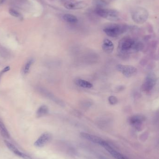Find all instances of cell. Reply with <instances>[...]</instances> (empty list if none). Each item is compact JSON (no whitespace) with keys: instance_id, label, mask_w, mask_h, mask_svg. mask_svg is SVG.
I'll return each instance as SVG.
<instances>
[{"instance_id":"obj_11","label":"cell","mask_w":159,"mask_h":159,"mask_svg":"<svg viewBox=\"0 0 159 159\" xmlns=\"http://www.w3.org/2000/svg\"><path fill=\"white\" fill-rule=\"evenodd\" d=\"M80 136L82 137L83 138L93 142L95 144H98V145L102 146L103 143L104 142L105 140H103L101 138L97 136H94V135H91L88 133H84V132H82L80 133Z\"/></svg>"},{"instance_id":"obj_4","label":"cell","mask_w":159,"mask_h":159,"mask_svg":"<svg viewBox=\"0 0 159 159\" xmlns=\"http://www.w3.org/2000/svg\"><path fill=\"white\" fill-rule=\"evenodd\" d=\"M95 12L100 17L113 22L118 21L120 19L119 12L112 9L97 8Z\"/></svg>"},{"instance_id":"obj_8","label":"cell","mask_w":159,"mask_h":159,"mask_svg":"<svg viewBox=\"0 0 159 159\" xmlns=\"http://www.w3.org/2000/svg\"><path fill=\"white\" fill-rule=\"evenodd\" d=\"M101 146L103 147L113 157L115 158L116 159H128L127 157L118 152L115 149L106 141H105Z\"/></svg>"},{"instance_id":"obj_1","label":"cell","mask_w":159,"mask_h":159,"mask_svg":"<svg viewBox=\"0 0 159 159\" xmlns=\"http://www.w3.org/2000/svg\"><path fill=\"white\" fill-rule=\"evenodd\" d=\"M143 48L144 45L141 42L129 37H125L119 41L118 49L120 54L127 55L132 52H138L142 50Z\"/></svg>"},{"instance_id":"obj_21","label":"cell","mask_w":159,"mask_h":159,"mask_svg":"<svg viewBox=\"0 0 159 159\" xmlns=\"http://www.w3.org/2000/svg\"><path fill=\"white\" fill-rule=\"evenodd\" d=\"M11 69V68H10V66H7V67L4 68L0 72V80H1V78L2 77V75L4 73H6L7 72L9 71Z\"/></svg>"},{"instance_id":"obj_6","label":"cell","mask_w":159,"mask_h":159,"mask_svg":"<svg viewBox=\"0 0 159 159\" xmlns=\"http://www.w3.org/2000/svg\"><path fill=\"white\" fill-rule=\"evenodd\" d=\"M146 117L141 115H135L132 116L128 119L129 124L136 130H140Z\"/></svg>"},{"instance_id":"obj_18","label":"cell","mask_w":159,"mask_h":159,"mask_svg":"<svg viewBox=\"0 0 159 159\" xmlns=\"http://www.w3.org/2000/svg\"><path fill=\"white\" fill-rule=\"evenodd\" d=\"M0 132L2 136L5 138H9L10 137V134L6 128L5 125L4 124L1 120L0 119Z\"/></svg>"},{"instance_id":"obj_20","label":"cell","mask_w":159,"mask_h":159,"mask_svg":"<svg viewBox=\"0 0 159 159\" xmlns=\"http://www.w3.org/2000/svg\"><path fill=\"white\" fill-rule=\"evenodd\" d=\"M108 102H109L110 104L112 105H114L118 103V100L116 96L112 95L108 98Z\"/></svg>"},{"instance_id":"obj_15","label":"cell","mask_w":159,"mask_h":159,"mask_svg":"<svg viewBox=\"0 0 159 159\" xmlns=\"http://www.w3.org/2000/svg\"><path fill=\"white\" fill-rule=\"evenodd\" d=\"M62 19L67 23H75L78 22V19L75 15L71 14H66L62 16Z\"/></svg>"},{"instance_id":"obj_17","label":"cell","mask_w":159,"mask_h":159,"mask_svg":"<svg viewBox=\"0 0 159 159\" xmlns=\"http://www.w3.org/2000/svg\"><path fill=\"white\" fill-rule=\"evenodd\" d=\"M34 61L33 59L31 58L28 60L26 62L25 64H24V67H23V71H22L23 75H27L28 73H29L31 66L32 65L33 63H34Z\"/></svg>"},{"instance_id":"obj_14","label":"cell","mask_w":159,"mask_h":159,"mask_svg":"<svg viewBox=\"0 0 159 159\" xmlns=\"http://www.w3.org/2000/svg\"><path fill=\"white\" fill-rule=\"evenodd\" d=\"M75 84L79 87L85 89H91L93 87V85L91 82L81 79L76 80Z\"/></svg>"},{"instance_id":"obj_19","label":"cell","mask_w":159,"mask_h":159,"mask_svg":"<svg viewBox=\"0 0 159 159\" xmlns=\"http://www.w3.org/2000/svg\"><path fill=\"white\" fill-rule=\"evenodd\" d=\"M9 13L11 15L14 16V17H16V18H22V16L21 14L17 11L16 10L13 9H10L9 10Z\"/></svg>"},{"instance_id":"obj_2","label":"cell","mask_w":159,"mask_h":159,"mask_svg":"<svg viewBox=\"0 0 159 159\" xmlns=\"http://www.w3.org/2000/svg\"><path fill=\"white\" fill-rule=\"evenodd\" d=\"M127 28L128 27L126 25L110 23L105 27L103 31L109 36L115 37L125 33Z\"/></svg>"},{"instance_id":"obj_3","label":"cell","mask_w":159,"mask_h":159,"mask_svg":"<svg viewBox=\"0 0 159 159\" xmlns=\"http://www.w3.org/2000/svg\"><path fill=\"white\" fill-rule=\"evenodd\" d=\"M148 12L143 7H135L131 11L132 20L139 24L144 23L148 20Z\"/></svg>"},{"instance_id":"obj_5","label":"cell","mask_w":159,"mask_h":159,"mask_svg":"<svg viewBox=\"0 0 159 159\" xmlns=\"http://www.w3.org/2000/svg\"><path fill=\"white\" fill-rule=\"evenodd\" d=\"M117 69L121 72L124 76L130 77L135 75L137 72L135 67L130 65H124L118 64L117 66Z\"/></svg>"},{"instance_id":"obj_10","label":"cell","mask_w":159,"mask_h":159,"mask_svg":"<svg viewBox=\"0 0 159 159\" xmlns=\"http://www.w3.org/2000/svg\"><path fill=\"white\" fill-rule=\"evenodd\" d=\"M51 137L52 136L49 133H44L36 141L34 145L37 148H42L44 147L51 140Z\"/></svg>"},{"instance_id":"obj_13","label":"cell","mask_w":159,"mask_h":159,"mask_svg":"<svg viewBox=\"0 0 159 159\" xmlns=\"http://www.w3.org/2000/svg\"><path fill=\"white\" fill-rule=\"evenodd\" d=\"M102 48L103 50L106 54H111L114 49V44L110 40L106 39L104 40Z\"/></svg>"},{"instance_id":"obj_12","label":"cell","mask_w":159,"mask_h":159,"mask_svg":"<svg viewBox=\"0 0 159 159\" xmlns=\"http://www.w3.org/2000/svg\"><path fill=\"white\" fill-rule=\"evenodd\" d=\"M4 143H5V145H6L7 148H8L13 153L16 154L17 156L22 157V158L25 159H30V157H28V155H26L24 153L21 152L14 145H13L11 143L9 142V141L6 140H4Z\"/></svg>"},{"instance_id":"obj_22","label":"cell","mask_w":159,"mask_h":159,"mask_svg":"<svg viewBox=\"0 0 159 159\" xmlns=\"http://www.w3.org/2000/svg\"><path fill=\"white\" fill-rule=\"evenodd\" d=\"M5 0H0V4H2Z\"/></svg>"},{"instance_id":"obj_9","label":"cell","mask_w":159,"mask_h":159,"mask_svg":"<svg viewBox=\"0 0 159 159\" xmlns=\"http://www.w3.org/2000/svg\"><path fill=\"white\" fill-rule=\"evenodd\" d=\"M87 5V2L84 1H71L66 2L64 6L67 10H78L86 8Z\"/></svg>"},{"instance_id":"obj_7","label":"cell","mask_w":159,"mask_h":159,"mask_svg":"<svg viewBox=\"0 0 159 159\" xmlns=\"http://www.w3.org/2000/svg\"><path fill=\"white\" fill-rule=\"evenodd\" d=\"M156 78L153 73H150L147 76L142 85V89L145 92H149L152 90L156 82Z\"/></svg>"},{"instance_id":"obj_16","label":"cell","mask_w":159,"mask_h":159,"mask_svg":"<svg viewBox=\"0 0 159 159\" xmlns=\"http://www.w3.org/2000/svg\"><path fill=\"white\" fill-rule=\"evenodd\" d=\"M49 108L46 105L41 106L37 109L36 112V116L37 117L40 118L44 116L48 113Z\"/></svg>"}]
</instances>
